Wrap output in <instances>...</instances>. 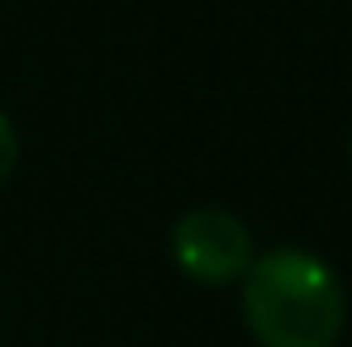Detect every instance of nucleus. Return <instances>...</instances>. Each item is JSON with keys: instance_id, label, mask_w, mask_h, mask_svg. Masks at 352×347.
<instances>
[{"instance_id": "f257e3e1", "label": "nucleus", "mask_w": 352, "mask_h": 347, "mask_svg": "<svg viewBox=\"0 0 352 347\" xmlns=\"http://www.w3.org/2000/svg\"><path fill=\"white\" fill-rule=\"evenodd\" d=\"M243 319L262 347H333L348 324V295L319 252L272 247L243 276Z\"/></svg>"}, {"instance_id": "f03ea898", "label": "nucleus", "mask_w": 352, "mask_h": 347, "mask_svg": "<svg viewBox=\"0 0 352 347\" xmlns=\"http://www.w3.org/2000/svg\"><path fill=\"white\" fill-rule=\"evenodd\" d=\"M252 233L229 210H186L172 224V262L195 286H234L252 267Z\"/></svg>"}, {"instance_id": "7ed1b4c3", "label": "nucleus", "mask_w": 352, "mask_h": 347, "mask_svg": "<svg viewBox=\"0 0 352 347\" xmlns=\"http://www.w3.org/2000/svg\"><path fill=\"white\" fill-rule=\"evenodd\" d=\"M14 157H19V133H14L10 115L0 110V186H5L10 172H14Z\"/></svg>"}, {"instance_id": "20e7f679", "label": "nucleus", "mask_w": 352, "mask_h": 347, "mask_svg": "<svg viewBox=\"0 0 352 347\" xmlns=\"http://www.w3.org/2000/svg\"><path fill=\"white\" fill-rule=\"evenodd\" d=\"M348 153H352V138H348Z\"/></svg>"}]
</instances>
